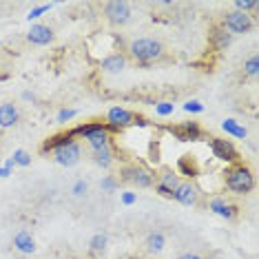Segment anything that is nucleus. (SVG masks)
Instances as JSON below:
<instances>
[{"mask_svg":"<svg viewBox=\"0 0 259 259\" xmlns=\"http://www.w3.org/2000/svg\"><path fill=\"white\" fill-rule=\"evenodd\" d=\"M91 157H93V162L98 164V166H102V168H109L111 164H113V146H102V149H96V151H91Z\"/></svg>","mask_w":259,"mask_h":259,"instance_id":"412c9836","label":"nucleus"},{"mask_svg":"<svg viewBox=\"0 0 259 259\" xmlns=\"http://www.w3.org/2000/svg\"><path fill=\"white\" fill-rule=\"evenodd\" d=\"M126 69V58L122 54H109L107 58L102 60V71L104 73H111V75H117Z\"/></svg>","mask_w":259,"mask_h":259,"instance_id":"f3484780","label":"nucleus"},{"mask_svg":"<svg viewBox=\"0 0 259 259\" xmlns=\"http://www.w3.org/2000/svg\"><path fill=\"white\" fill-rule=\"evenodd\" d=\"M100 188H102L104 193H113L115 188H117V182H115V178L113 175H107L102 182H100Z\"/></svg>","mask_w":259,"mask_h":259,"instance_id":"c85d7f7f","label":"nucleus"},{"mask_svg":"<svg viewBox=\"0 0 259 259\" xmlns=\"http://www.w3.org/2000/svg\"><path fill=\"white\" fill-rule=\"evenodd\" d=\"M11 160H14L16 166H29V164H31V155H29L27 151L18 149V151H14V155H11Z\"/></svg>","mask_w":259,"mask_h":259,"instance_id":"a878e982","label":"nucleus"},{"mask_svg":"<svg viewBox=\"0 0 259 259\" xmlns=\"http://www.w3.org/2000/svg\"><path fill=\"white\" fill-rule=\"evenodd\" d=\"M107 244H109V239H107V235H102V233L93 235L91 241H89V246H91V252H93V255H102V252L107 250Z\"/></svg>","mask_w":259,"mask_h":259,"instance_id":"b1692460","label":"nucleus"},{"mask_svg":"<svg viewBox=\"0 0 259 259\" xmlns=\"http://www.w3.org/2000/svg\"><path fill=\"white\" fill-rule=\"evenodd\" d=\"M210 42H213V47L217 51H224V49H228V47H231L233 36L222 25H217V27H213V31H210Z\"/></svg>","mask_w":259,"mask_h":259,"instance_id":"a211bd4d","label":"nucleus"},{"mask_svg":"<svg viewBox=\"0 0 259 259\" xmlns=\"http://www.w3.org/2000/svg\"><path fill=\"white\" fill-rule=\"evenodd\" d=\"M135 202H138V195H135V193H131V191L122 193V204L131 206V204H135Z\"/></svg>","mask_w":259,"mask_h":259,"instance_id":"72a5a7b5","label":"nucleus"},{"mask_svg":"<svg viewBox=\"0 0 259 259\" xmlns=\"http://www.w3.org/2000/svg\"><path fill=\"white\" fill-rule=\"evenodd\" d=\"M9 175H11V170H9V168H5V166L0 168V178H9Z\"/></svg>","mask_w":259,"mask_h":259,"instance_id":"e433bc0d","label":"nucleus"},{"mask_svg":"<svg viewBox=\"0 0 259 259\" xmlns=\"http://www.w3.org/2000/svg\"><path fill=\"white\" fill-rule=\"evenodd\" d=\"M173 199L175 202H180L182 206H195L197 199H199V188L193 184L191 180L180 182L178 188L173 191Z\"/></svg>","mask_w":259,"mask_h":259,"instance_id":"9d476101","label":"nucleus"},{"mask_svg":"<svg viewBox=\"0 0 259 259\" xmlns=\"http://www.w3.org/2000/svg\"><path fill=\"white\" fill-rule=\"evenodd\" d=\"M27 40H29L31 45L45 47V45H49L51 40H54V29L47 27V25H33V27L27 31Z\"/></svg>","mask_w":259,"mask_h":259,"instance_id":"4468645a","label":"nucleus"},{"mask_svg":"<svg viewBox=\"0 0 259 259\" xmlns=\"http://www.w3.org/2000/svg\"><path fill=\"white\" fill-rule=\"evenodd\" d=\"M107 124L111 126H115V128H124V126H131V124H140V126H146V120L142 115H138V113H133V111H128L124 107H113V109H109V113H107Z\"/></svg>","mask_w":259,"mask_h":259,"instance_id":"423d86ee","label":"nucleus"},{"mask_svg":"<svg viewBox=\"0 0 259 259\" xmlns=\"http://www.w3.org/2000/svg\"><path fill=\"white\" fill-rule=\"evenodd\" d=\"M14 166H16V164H14V160H11V157H9V160H7V162H5V168H9V170H11V168H14Z\"/></svg>","mask_w":259,"mask_h":259,"instance_id":"58836bf2","label":"nucleus"},{"mask_svg":"<svg viewBox=\"0 0 259 259\" xmlns=\"http://www.w3.org/2000/svg\"><path fill=\"white\" fill-rule=\"evenodd\" d=\"M170 133L175 135V138L180 140V142H193V140H199L202 138V126H199V122H180V124L170 126L168 128Z\"/></svg>","mask_w":259,"mask_h":259,"instance_id":"9b49d317","label":"nucleus"},{"mask_svg":"<svg viewBox=\"0 0 259 259\" xmlns=\"http://www.w3.org/2000/svg\"><path fill=\"white\" fill-rule=\"evenodd\" d=\"M54 157H56V162L60 164V166H64V168L75 166V164L80 162V157H82V146H80V142H71V144L62 146V149L54 151Z\"/></svg>","mask_w":259,"mask_h":259,"instance_id":"1a4fd4ad","label":"nucleus"},{"mask_svg":"<svg viewBox=\"0 0 259 259\" xmlns=\"http://www.w3.org/2000/svg\"><path fill=\"white\" fill-rule=\"evenodd\" d=\"M71 142H78V138H75L73 131L69 128V131L58 133V135H54V138L47 140V142L42 144V149H40V153H54V151L62 149V146H67V144H71Z\"/></svg>","mask_w":259,"mask_h":259,"instance_id":"ddd939ff","label":"nucleus"},{"mask_svg":"<svg viewBox=\"0 0 259 259\" xmlns=\"http://www.w3.org/2000/svg\"><path fill=\"white\" fill-rule=\"evenodd\" d=\"M244 73L248 75V78H257V73H259V58H257V56H250L248 60H246Z\"/></svg>","mask_w":259,"mask_h":259,"instance_id":"393cba45","label":"nucleus"},{"mask_svg":"<svg viewBox=\"0 0 259 259\" xmlns=\"http://www.w3.org/2000/svg\"><path fill=\"white\" fill-rule=\"evenodd\" d=\"M222 128H224V133L233 135V138H237V140H246V135H248L246 126H241L237 120H233V117H226V120L222 122Z\"/></svg>","mask_w":259,"mask_h":259,"instance_id":"4be33fe9","label":"nucleus"},{"mask_svg":"<svg viewBox=\"0 0 259 259\" xmlns=\"http://www.w3.org/2000/svg\"><path fill=\"white\" fill-rule=\"evenodd\" d=\"M18 120H20V111H18L16 104H11V102L0 104V128L16 126L18 124Z\"/></svg>","mask_w":259,"mask_h":259,"instance_id":"2eb2a0df","label":"nucleus"},{"mask_svg":"<svg viewBox=\"0 0 259 259\" xmlns=\"http://www.w3.org/2000/svg\"><path fill=\"white\" fill-rule=\"evenodd\" d=\"M210 151H213V155L222 162H228V164L239 162L237 149H235V144L226 138H210Z\"/></svg>","mask_w":259,"mask_h":259,"instance_id":"6e6552de","label":"nucleus"},{"mask_svg":"<svg viewBox=\"0 0 259 259\" xmlns=\"http://www.w3.org/2000/svg\"><path fill=\"white\" fill-rule=\"evenodd\" d=\"M14 248L22 255H31V252H36V239L29 231H18L14 235Z\"/></svg>","mask_w":259,"mask_h":259,"instance_id":"dca6fc26","label":"nucleus"},{"mask_svg":"<svg viewBox=\"0 0 259 259\" xmlns=\"http://www.w3.org/2000/svg\"><path fill=\"white\" fill-rule=\"evenodd\" d=\"M155 191L160 193L162 197H166V199H173V191H168V188H164V186H160V184H155Z\"/></svg>","mask_w":259,"mask_h":259,"instance_id":"f704fd0d","label":"nucleus"},{"mask_svg":"<svg viewBox=\"0 0 259 259\" xmlns=\"http://www.w3.org/2000/svg\"><path fill=\"white\" fill-rule=\"evenodd\" d=\"M178 259H204V257H199L197 252H184V255H180Z\"/></svg>","mask_w":259,"mask_h":259,"instance_id":"c9c22d12","label":"nucleus"},{"mask_svg":"<svg viewBox=\"0 0 259 259\" xmlns=\"http://www.w3.org/2000/svg\"><path fill=\"white\" fill-rule=\"evenodd\" d=\"M144 246H146V250H149V252L157 255V252H162V250H164V246H166V237H164V233H162V231H153V233L146 235Z\"/></svg>","mask_w":259,"mask_h":259,"instance_id":"6ab92c4d","label":"nucleus"},{"mask_svg":"<svg viewBox=\"0 0 259 259\" xmlns=\"http://www.w3.org/2000/svg\"><path fill=\"white\" fill-rule=\"evenodd\" d=\"M184 111H186V113H202L204 104L199 102V100H188V102L184 104Z\"/></svg>","mask_w":259,"mask_h":259,"instance_id":"7c9ffc66","label":"nucleus"},{"mask_svg":"<svg viewBox=\"0 0 259 259\" xmlns=\"http://www.w3.org/2000/svg\"><path fill=\"white\" fill-rule=\"evenodd\" d=\"M155 184L168 188V191H175V188H178V184H180L178 170H173V168H162L160 175H157V182H155Z\"/></svg>","mask_w":259,"mask_h":259,"instance_id":"aec40b11","label":"nucleus"},{"mask_svg":"<svg viewBox=\"0 0 259 259\" xmlns=\"http://www.w3.org/2000/svg\"><path fill=\"white\" fill-rule=\"evenodd\" d=\"M120 175H122V182H128V184H133L138 188H149L155 184V175L149 168L140 166V164H126L120 170Z\"/></svg>","mask_w":259,"mask_h":259,"instance_id":"20e7f679","label":"nucleus"},{"mask_svg":"<svg viewBox=\"0 0 259 259\" xmlns=\"http://www.w3.org/2000/svg\"><path fill=\"white\" fill-rule=\"evenodd\" d=\"M252 16L248 14H241V11H228L226 16H224V20H222V27L226 29L231 36H241V33H248L250 29H252Z\"/></svg>","mask_w":259,"mask_h":259,"instance_id":"39448f33","label":"nucleus"},{"mask_svg":"<svg viewBox=\"0 0 259 259\" xmlns=\"http://www.w3.org/2000/svg\"><path fill=\"white\" fill-rule=\"evenodd\" d=\"M259 7L257 0H237L235 3V11H241V14H248V11H255Z\"/></svg>","mask_w":259,"mask_h":259,"instance_id":"bb28decb","label":"nucleus"},{"mask_svg":"<svg viewBox=\"0 0 259 259\" xmlns=\"http://www.w3.org/2000/svg\"><path fill=\"white\" fill-rule=\"evenodd\" d=\"M75 115H78V111H75V109H62L60 113H58L56 120L60 122V124H67V122H69V120H73Z\"/></svg>","mask_w":259,"mask_h":259,"instance_id":"c756f323","label":"nucleus"},{"mask_svg":"<svg viewBox=\"0 0 259 259\" xmlns=\"http://www.w3.org/2000/svg\"><path fill=\"white\" fill-rule=\"evenodd\" d=\"M51 9V5H40V7H36V9H31V11H29V16H27V18L29 20H36V18H40V16H42V14H47V11H49Z\"/></svg>","mask_w":259,"mask_h":259,"instance_id":"473e14b6","label":"nucleus"},{"mask_svg":"<svg viewBox=\"0 0 259 259\" xmlns=\"http://www.w3.org/2000/svg\"><path fill=\"white\" fill-rule=\"evenodd\" d=\"M226 188L235 195H248L255 188V175L246 164H233L231 168H226Z\"/></svg>","mask_w":259,"mask_h":259,"instance_id":"f257e3e1","label":"nucleus"},{"mask_svg":"<svg viewBox=\"0 0 259 259\" xmlns=\"http://www.w3.org/2000/svg\"><path fill=\"white\" fill-rule=\"evenodd\" d=\"M87 191H89V184H87L84 180H78V182L73 184V195H75V197L87 195Z\"/></svg>","mask_w":259,"mask_h":259,"instance_id":"2f4dec72","label":"nucleus"},{"mask_svg":"<svg viewBox=\"0 0 259 259\" xmlns=\"http://www.w3.org/2000/svg\"><path fill=\"white\" fill-rule=\"evenodd\" d=\"M128 54H131L135 62L151 64L164 56V45L155 38H138L128 45Z\"/></svg>","mask_w":259,"mask_h":259,"instance_id":"f03ea898","label":"nucleus"},{"mask_svg":"<svg viewBox=\"0 0 259 259\" xmlns=\"http://www.w3.org/2000/svg\"><path fill=\"white\" fill-rule=\"evenodd\" d=\"M178 170H180L182 175H186V178H195V175H197V164H195V160H193V155L180 157Z\"/></svg>","mask_w":259,"mask_h":259,"instance_id":"5701e85b","label":"nucleus"},{"mask_svg":"<svg viewBox=\"0 0 259 259\" xmlns=\"http://www.w3.org/2000/svg\"><path fill=\"white\" fill-rule=\"evenodd\" d=\"M75 138H82L87 144H89L91 151L96 149H102V146H109L111 144V133L107 124H102V122H89V124H80L71 128Z\"/></svg>","mask_w":259,"mask_h":259,"instance_id":"7ed1b4c3","label":"nucleus"},{"mask_svg":"<svg viewBox=\"0 0 259 259\" xmlns=\"http://www.w3.org/2000/svg\"><path fill=\"white\" fill-rule=\"evenodd\" d=\"M208 210L215 215L224 217V220H237L239 217V208L235 204H231L226 197H213L208 202Z\"/></svg>","mask_w":259,"mask_h":259,"instance_id":"f8f14e48","label":"nucleus"},{"mask_svg":"<svg viewBox=\"0 0 259 259\" xmlns=\"http://www.w3.org/2000/svg\"><path fill=\"white\" fill-rule=\"evenodd\" d=\"M173 111H175V104H173V102H157V104H155V113L162 115V117L173 115Z\"/></svg>","mask_w":259,"mask_h":259,"instance_id":"cd10ccee","label":"nucleus"},{"mask_svg":"<svg viewBox=\"0 0 259 259\" xmlns=\"http://www.w3.org/2000/svg\"><path fill=\"white\" fill-rule=\"evenodd\" d=\"M22 100H27V102H29V100H31V102H33V93L25 91V93H22Z\"/></svg>","mask_w":259,"mask_h":259,"instance_id":"4c0bfd02","label":"nucleus"},{"mask_svg":"<svg viewBox=\"0 0 259 259\" xmlns=\"http://www.w3.org/2000/svg\"><path fill=\"white\" fill-rule=\"evenodd\" d=\"M104 16L111 25L115 27H124L128 20H131V5L124 3V0H113V3L104 5Z\"/></svg>","mask_w":259,"mask_h":259,"instance_id":"0eeeda50","label":"nucleus"}]
</instances>
